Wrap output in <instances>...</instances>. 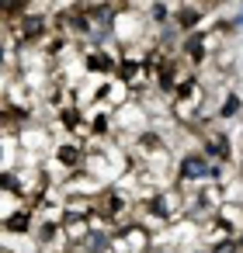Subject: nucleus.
Returning a JSON list of instances; mask_svg holds the SVG:
<instances>
[{
  "label": "nucleus",
  "instance_id": "1",
  "mask_svg": "<svg viewBox=\"0 0 243 253\" xmlns=\"http://www.w3.org/2000/svg\"><path fill=\"white\" fill-rule=\"evenodd\" d=\"M149 18H146V11L143 7H125V11H118L115 18H111V39L118 42V45H136V42H143L146 35H149Z\"/></svg>",
  "mask_w": 243,
  "mask_h": 253
},
{
  "label": "nucleus",
  "instance_id": "2",
  "mask_svg": "<svg viewBox=\"0 0 243 253\" xmlns=\"http://www.w3.org/2000/svg\"><path fill=\"white\" fill-rule=\"evenodd\" d=\"M153 125V111L146 108V101H129V104H122V108H115V132H129L132 139L139 135V132H146Z\"/></svg>",
  "mask_w": 243,
  "mask_h": 253
},
{
  "label": "nucleus",
  "instance_id": "3",
  "mask_svg": "<svg viewBox=\"0 0 243 253\" xmlns=\"http://www.w3.org/2000/svg\"><path fill=\"white\" fill-rule=\"evenodd\" d=\"M208 167H212V160L205 156V149L191 146L177 156V180H208Z\"/></svg>",
  "mask_w": 243,
  "mask_h": 253
},
{
  "label": "nucleus",
  "instance_id": "4",
  "mask_svg": "<svg viewBox=\"0 0 243 253\" xmlns=\"http://www.w3.org/2000/svg\"><path fill=\"white\" fill-rule=\"evenodd\" d=\"M104 187H108V184H101V180L91 177L87 170H77V173L63 184V191H66V194H77V198H97Z\"/></svg>",
  "mask_w": 243,
  "mask_h": 253
},
{
  "label": "nucleus",
  "instance_id": "5",
  "mask_svg": "<svg viewBox=\"0 0 243 253\" xmlns=\"http://www.w3.org/2000/svg\"><path fill=\"white\" fill-rule=\"evenodd\" d=\"M198 232H201V246H208V250H212V246H219V243H226V239H236V232H233L219 215H212L208 222H201V225H198Z\"/></svg>",
  "mask_w": 243,
  "mask_h": 253
},
{
  "label": "nucleus",
  "instance_id": "6",
  "mask_svg": "<svg viewBox=\"0 0 243 253\" xmlns=\"http://www.w3.org/2000/svg\"><path fill=\"white\" fill-rule=\"evenodd\" d=\"M108 108H122V104H129L132 101V87L115 73V77H108V84H104V97H101Z\"/></svg>",
  "mask_w": 243,
  "mask_h": 253
},
{
  "label": "nucleus",
  "instance_id": "7",
  "mask_svg": "<svg viewBox=\"0 0 243 253\" xmlns=\"http://www.w3.org/2000/svg\"><path fill=\"white\" fill-rule=\"evenodd\" d=\"M63 229H66V236H70V243H73V246H84V243L91 239V232H94L87 215H66Z\"/></svg>",
  "mask_w": 243,
  "mask_h": 253
},
{
  "label": "nucleus",
  "instance_id": "8",
  "mask_svg": "<svg viewBox=\"0 0 243 253\" xmlns=\"http://www.w3.org/2000/svg\"><path fill=\"white\" fill-rule=\"evenodd\" d=\"M215 215H219L233 232H243V201H222Z\"/></svg>",
  "mask_w": 243,
  "mask_h": 253
},
{
  "label": "nucleus",
  "instance_id": "9",
  "mask_svg": "<svg viewBox=\"0 0 243 253\" xmlns=\"http://www.w3.org/2000/svg\"><path fill=\"white\" fill-rule=\"evenodd\" d=\"M35 229V211L32 208H21L18 215L4 218V232H32Z\"/></svg>",
  "mask_w": 243,
  "mask_h": 253
}]
</instances>
